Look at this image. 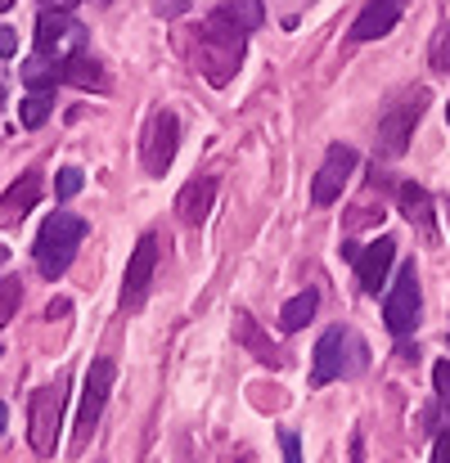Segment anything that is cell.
Instances as JSON below:
<instances>
[{
	"label": "cell",
	"mask_w": 450,
	"mask_h": 463,
	"mask_svg": "<svg viewBox=\"0 0 450 463\" xmlns=\"http://www.w3.org/2000/svg\"><path fill=\"white\" fill-rule=\"evenodd\" d=\"M433 463H450V428L437 432V441H433Z\"/></svg>",
	"instance_id": "cell-28"
},
{
	"label": "cell",
	"mask_w": 450,
	"mask_h": 463,
	"mask_svg": "<svg viewBox=\"0 0 450 463\" xmlns=\"http://www.w3.org/2000/svg\"><path fill=\"white\" fill-rule=\"evenodd\" d=\"M9 5H14V0H0V14H5V9H9Z\"/></svg>",
	"instance_id": "cell-33"
},
{
	"label": "cell",
	"mask_w": 450,
	"mask_h": 463,
	"mask_svg": "<svg viewBox=\"0 0 450 463\" xmlns=\"http://www.w3.org/2000/svg\"><path fill=\"white\" fill-rule=\"evenodd\" d=\"M153 270H158V234H140V243H136V252H131V261H127V284H122V307L127 310L145 307Z\"/></svg>",
	"instance_id": "cell-10"
},
{
	"label": "cell",
	"mask_w": 450,
	"mask_h": 463,
	"mask_svg": "<svg viewBox=\"0 0 450 463\" xmlns=\"http://www.w3.org/2000/svg\"><path fill=\"white\" fill-rule=\"evenodd\" d=\"M59 81L81 86V90H104V68H100V63L91 59V50L81 45V50L63 54V63H59Z\"/></svg>",
	"instance_id": "cell-17"
},
{
	"label": "cell",
	"mask_w": 450,
	"mask_h": 463,
	"mask_svg": "<svg viewBox=\"0 0 450 463\" xmlns=\"http://www.w3.org/2000/svg\"><path fill=\"white\" fill-rule=\"evenodd\" d=\"M424 109H428V90H410L383 122H378V149L388 157H401L406 154V145H410V136H415V122L424 118Z\"/></svg>",
	"instance_id": "cell-6"
},
{
	"label": "cell",
	"mask_w": 450,
	"mask_h": 463,
	"mask_svg": "<svg viewBox=\"0 0 450 463\" xmlns=\"http://www.w3.org/2000/svg\"><path fill=\"white\" fill-rule=\"evenodd\" d=\"M392 261H397V239H392V234H378V243H369V248L360 252V261H356L360 288H365V293H378V288L388 284V275H392Z\"/></svg>",
	"instance_id": "cell-11"
},
{
	"label": "cell",
	"mask_w": 450,
	"mask_h": 463,
	"mask_svg": "<svg viewBox=\"0 0 450 463\" xmlns=\"http://www.w3.org/2000/svg\"><path fill=\"white\" fill-rule=\"evenodd\" d=\"M419 307H424V302H419V279H415V266H406V270L397 275L388 302H383V324H388L397 337H406V333L419 328V315H424Z\"/></svg>",
	"instance_id": "cell-8"
},
{
	"label": "cell",
	"mask_w": 450,
	"mask_h": 463,
	"mask_svg": "<svg viewBox=\"0 0 450 463\" xmlns=\"http://www.w3.org/2000/svg\"><path fill=\"white\" fill-rule=\"evenodd\" d=\"M36 203H41V171L32 166V171H23V175L5 189V198H0V221H23Z\"/></svg>",
	"instance_id": "cell-14"
},
{
	"label": "cell",
	"mask_w": 450,
	"mask_h": 463,
	"mask_svg": "<svg viewBox=\"0 0 450 463\" xmlns=\"http://www.w3.org/2000/svg\"><path fill=\"white\" fill-rule=\"evenodd\" d=\"M342 257H347V261H360V248H356V239H342Z\"/></svg>",
	"instance_id": "cell-31"
},
{
	"label": "cell",
	"mask_w": 450,
	"mask_h": 463,
	"mask_svg": "<svg viewBox=\"0 0 450 463\" xmlns=\"http://www.w3.org/2000/svg\"><path fill=\"white\" fill-rule=\"evenodd\" d=\"M315 310H320V293L306 288V293H298L289 307L280 310V328H284V333H298V328H306V324L315 319Z\"/></svg>",
	"instance_id": "cell-21"
},
{
	"label": "cell",
	"mask_w": 450,
	"mask_h": 463,
	"mask_svg": "<svg viewBox=\"0 0 450 463\" xmlns=\"http://www.w3.org/2000/svg\"><path fill=\"white\" fill-rule=\"evenodd\" d=\"M212 198H216V180H212V175L189 180V184L180 189V198H176V216H180L185 225H203L207 212H212Z\"/></svg>",
	"instance_id": "cell-16"
},
{
	"label": "cell",
	"mask_w": 450,
	"mask_h": 463,
	"mask_svg": "<svg viewBox=\"0 0 450 463\" xmlns=\"http://www.w3.org/2000/svg\"><path fill=\"white\" fill-rule=\"evenodd\" d=\"M248 32L230 27L221 14H207L198 23V41H194V63L198 72L212 81V86H230L235 72L244 68V54H248Z\"/></svg>",
	"instance_id": "cell-1"
},
{
	"label": "cell",
	"mask_w": 450,
	"mask_h": 463,
	"mask_svg": "<svg viewBox=\"0 0 450 463\" xmlns=\"http://www.w3.org/2000/svg\"><path fill=\"white\" fill-rule=\"evenodd\" d=\"M5 423H9V410H5V405H0V432H5Z\"/></svg>",
	"instance_id": "cell-32"
},
{
	"label": "cell",
	"mask_w": 450,
	"mask_h": 463,
	"mask_svg": "<svg viewBox=\"0 0 450 463\" xmlns=\"http://www.w3.org/2000/svg\"><path fill=\"white\" fill-rule=\"evenodd\" d=\"M356 162H360V154H356L351 145H333V149L324 154V162H320L315 180H311V203H315V207L338 203V198H342V184H347L351 171H356Z\"/></svg>",
	"instance_id": "cell-7"
},
{
	"label": "cell",
	"mask_w": 450,
	"mask_h": 463,
	"mask_svg": "<svg viewBox=\"0 0 450 463\" xmlns=\"http://www.w3.org/2000/svg\"><path fill=\"white\" fill-rule=\"evenodd\" d=\"M63 410H68V383L63 378H54V383H45V387L32 392V405H27V446L41 459L54 455V446H59Z\"/></svg>",
	"instance_id": "cell-4"
},
{
	"label": "cell",
	"mask_w": 450,
	"mask_h": 463,
	"mask_svg": "<svg viewBox=\"0 0 450 463\" xmlns=\"http://www.w3.org/2000/svg\"><path fill=\"white\" fill-rule=\"evenodd\" d=\"M0 109H5V86H0Z\"/></svg>",
	"instance_id": "cell-34"
},
{
	"label": "cell",
	"mask_w": 450,
	"mask_h": 463,
	"mask_svg": "<svg viewBox=\"0 0 450 463\" xmlns=\"http://www.w3.org/2000/svg\"><path fill=\"white\" fill-rule=\"evenodd\" d=\"M63 36H86V27L72 23L68 14H59V9H45V14L36 18V54L63 59V54H59V41H63Z\"/></svg>",
	"instance_id": "cell-15"
},
{
	"label": "cell",
	"mask_w": 450,
	"mask_h": 463,
	"mask_svg": "<svg viewBox=\"0 0 450 463\" xmlns=\"http://www.w3.org/2000/svg\"><path fill=\"white\" fill-rule=\"evenodd\" d=\"M401 9H406V0H369L356 14V23H351V41H378V36H388L401 23Z\"/></svg>",
	"instance_id": "cell-12"
},
{
	"label": "cell",
	"mask_w": 450,
	"mask_h": 463,
	"mask_svg": "<svg viewBox=\"0 0 450 463\" xmlns=\"http://www.w3.org/2000/svg\"><path fill=\"white\" fill-rule=\"evenodd\" d=\"M433 68H437V72H450V27H442V32L433 36Z\"/></svg>",
	"instance_id": "cell-24"
},
{
	"label": "cell",
	"mask_w": 450,
	"mask_h": 463,
	"mask_svg": "<svg viewBox=\"0 0 450 463\" xmlns=\"http://www.w3.org/2000/svg\"><path fill=\"white\" fill-rule=\"evenodd\" d=\"M365 364V346H360V337L351 333V328H342V324H333L320 342H315V364H311V387L320 392V387H329L333 378H347V373H356Z\"/></svg>",
	"instance_id": "cell-3"
},
{
	"label": "cell",
	"mask_w": 450,
	"mask_h": 463,
	"mask_svg": "<svg viewBox=\"0 0 450 463\" xmlns=\"http://www.w3.org/2000/svg\"><path fill=\"white\" fill-rule=\"evenodd\" d=\"M41 5H45V9H59V14H68V9H77L81 0H41Z\"/></svg>",
	"instance_id": "cell-30"
},
{
	"label": "cell",
	"mask_w": 450,
	"mask_h": 463,
	"mask_svg": "<svg viewBox=\"0 0 450 463\" xmlns=\"http://www.w3.org/2000/svg\"><path fill=\"white\" fill-rule=\"evenodd\" d=\"M18 302H23V284H18V279H0V328L14 319Z\"/></svg>",
	"instance_id": "cell-22"
},
{
	"label": "cell",
	"mask_w": 450,
	"mask_h": 463,
	"mask_svg": "<svg viewBox=\"0 0 450 463\" xmlns=\"http://www.w3.org/2000/svg\"><path fill=\"white\" fill-rule=\"evenodd\" d=\"M176 149H180V122L171 109L153 113L149 131H145V145H140V157H145V171L149 175H167V166L176 162Z\"/></svg>",
	"instance_id": "cell-9"
},
{
	"label": "cell",
	"mask_w": 450,
	"mask_h": 463,
	"mask_svg": "<svg viewBox=\"0 0 450 463\" xmlns=\"http://www.w3.org/2000/svg\"><path fill=\"white\" fill-rule=\"evenodd\" d=\"M185 9H189V0H158V14L162 18H180Z\"/></svg>",
	"instance_id": "cell-29"
},
{
	"label": "cell",
	"mask_w": 450,
	"mask_h": 463,
	"mask_svg": "<svg viewBox=\"0 0 450 463\" xmlns=\"http://www.w3.org/2000/svg\"><path fill=\"white\" fill-rule=\"evenodd\" d=\"M113 378H118V364L113 360H95L91 369H86V387H81V414H77V450L95 437V428H100V414H104V405H109V392H113Z\"/></svg>",
	"instance_id": "cell-5"
},
{
	"label": "cell",
	"mask_w": 450,
	"mask_h": 463,
	"mask_svg": "<svg viewBox=\"0 0 450 463\" xmlns=\"http://www.w3.org/2000/svg\"><path fill=\"white\" fill-rule=\"evenodd\" d=\"M446 122H450V109H446Z\"/></svg>",
	"instance_id": "cell-35"
},
{
	"label": "cell",
	"mask_w": 450,
	"mask_h": 463,
	"mask_svg": "<svg viewBox=\"0 0 450 463\" xmlns=\"http://www.w3.org/2000/svg\"><path fill=\"white\" fill-rule=\"evenodd\" d=\"M433 383H437V396L450 405V360H437V364H433Z\"/></svg>",
	"instance_id": "cell-25"
},
{
	"label": "cell",
	"mask_w": 450,
	"mask_h": 463,
	"mask_svg": "<svg viewBox=\"0 0 450 463\" xmlns=\"http://www.w3.org/2000/svg\"><path fill=\"white\" fill-rule=\"evenodd\" d=\"M81 239H86V221H81V216H72V212L45 216V225H41V234H36V248H32L41 275H45V279L68 275V266H72Z\"/></svg>",
	"instance_id": "cell-2"
},
{
	"label": "cell",
	"mask_w": 450,
	"mask_h": 463,
	"mask_svg": "<svg viewBox=\"0 0 450 463\" xmlns=\"http://www.w3.org/2000/svg\"><path fill=\"white\" fill-rule=\"evenodd\" d=\"M280 450H284V463H302V441H298V432H280Z\"/></svg>",
	"instance_id": "cell-26"
},
{
	"label": "cell",
	"mask_w": 450,
	"mask_h": 463,
	"mask_svg": "<svg viewBox=\"0 0 450 463\" xmlns=\"http://www.w3.org/2000/svg\"><path fill=\"white\" fill-rule=\"evenodd\" d=\"M54 109V86H27L23 104H18V122L23 127H41Z\"/></svg>",
	"instance_id": "cell-20"
},
{
	"label": "cell",
	"mask_w": 450,
	"mask_h": 463,
	"mask_svg": "<svg viewBox=\"0 0 450 463\" xmlns=\"http://www.w3.org/2000/svg\"><path fill=\"white\" fill-rule=\"evenodd\" d=\"M235 333H239V342H244L257 360H266V364H275V369L284 364V351H280V346L253 324V315H239V319H235Z\"/></svg>",
	"instance_id": "cell-18"
},
{
	"label": "cell",
	"mask_w": 450,
	"mask_h": 463,
	"mask_svg": "<svg viewBox=\"0 0 450 463\" xmlns=\"http://www.w3.org/2000/svg\"><path fill=\"white\" fill-rule=\"evenodd\" d=\"M81 180H86V175H81V166H63V171H59V180H54V194H59V198H77Z\"/></svg>",
	"instance_id": "cell-23"
},
{
	"label": "cell",
	"mask_w": 450,
	"mask_h": 463,
	"mask_svg": "<svg viewBox=\"0 0 450 463\" xmlns=\"http://www.w3.org/2000/svg\"><path fill=\"white\" fill-rule=\"evenodd\" d=\"M0 54H5V59H14V54H18V32H14V27H5V23H0Z\"/></svg>",
	"instance_id": "cell-27"
},
{
	"label": "cell",
	"mask_w": 450,
	"mask_h": 463,
	"mask_svg": "<svg viewBox=\"0 0 450 463\" xmlns=\"http://www.w3.org/2000/svg\"><path fill=\"white\" fill-rule=\"evenodd\" d=\"M397 194H401V212H406V221H410V225H419V234H424V243H428V248H437V243H442V234H437V216H433V198H428V189L406 180Z\"/></svg>",
	"instance_id": "cell-13"
},
{
	"label": "cell",
	"mask_w": 450,
	"mask_h": 463,
	"mask_svg": "<svg viewBox=\"0 0 450 463\" xmlns=\"http://www.w3.org/2000/svg\"><path fill=\"white\" fill-rule=\"evenodd\" d=\"M212 14H221L230 27H239V32H257L262 23H266V9H262V0H225V5H216Z\"/></svg>",
	"instance_id": "cell-19"
}]
</instances>
